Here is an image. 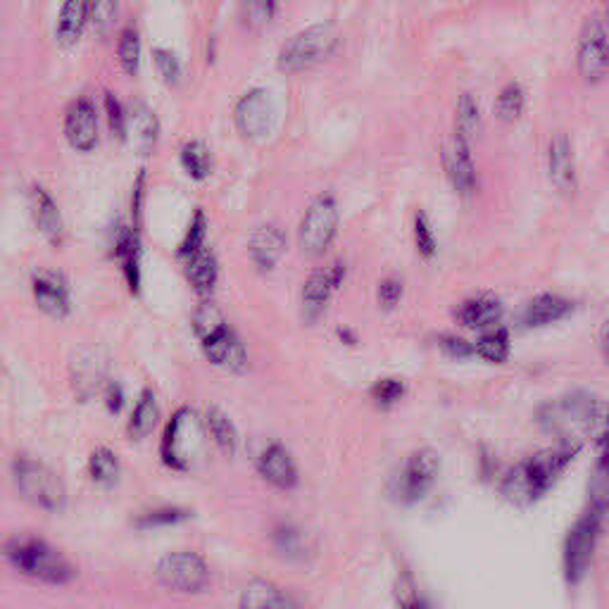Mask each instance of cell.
<instances>
[{"mask_svg": "<svg viewBox=\"0 0 609 609\" xmlns=\"http://www.w3.org/2000/svg\"><path fill=\"white\" fill-rule=\"evenodd\" d=\"M580 452L574 438H562L560 443L538 452V455L515 464L500 481V493L509 505H535L552 488L557 476L569 466Z\"/></svg>", "mask_w": 609, "mask_h": 609, "instance_id": "cell-1", "label": "cell"}, {"mask_svg": "<svg viewBox=\"0 0 609 609\" xmlns=\"http://www.w3.org/2000/svg\"><path fill=\"white\" fill-rule=\"evenodd\" d=\"M3 555L18 572L46 586H65L77 574L75 564L60 550L36 535L10 538L3 545Z\"/></svg>", "mask_w": 609, "mask_h": 609, "instance_id": "cell-2", "label": "cell"}, {"mask_svg": "<svg viewBox=\"0 0 609 609\" xmlns=\"http://www.w3.org/2000/svg\"><path fill=\"white\" fill-rule=\"evenodd\" d=\"M607 517V509L600 505L588 503L574 523L569 533L564 538V550H562V569L564 578L569 586H576L580 578L586 576L590 569V562L595 555V548H598V538L602 531V521Z\"/></svg>", "mask_w": 609, "mask_h": 609, "instance_id": "cell-3", "label": "cell"}, {"mask_svg": "<svg viewBox=\"0 0 609 609\" xmlns=\"http://www.w3.org/2000/svg\"><path fill=\"white\" fill-rule=\"evenodd\" d=\"M336 44H338V36L334 24L329 22L313 24L301 34L291 36L286 44H283L277 65L283 75L307 72V69H313L315 65L327 60L334 53Z\"/></svg>", "mask_w": 609, "mask_h": 609, "instance_id": "cell-4", "label": "cell"}, {"mask_svg": "<svg viewBox=\"0 0 609 609\" xmlns=\"http://www.w3.org/2000/svg\"><path fill=\"white\" fill-rule=\"evenodd\" d=\"M12 476L26 503H32L38 509L58 512L67 505V490L63 486L60 476L50 466L32 458H20L12 464Z\"/></svg>", "mask_w": 609, "mask_h": 609, "instance_id": "cell-5", "label": "cell"}, {"mask_svg": "<svg viewBox=\"0 0 609 609\" xmlns=\"http://www.w3.org/2000/svg\"><path fill=\"white\" fill-rule=\"evenodd\" d=\"M438 472H441V458H438L436 450H415L393 481V498L401 505H415L424 500L433 488Z\"/></svg>", "mask_w": 609, "mask_h": 609, "instance_id": "cell-6", "label": "cell"}, {"mask_svg": "<svg viewBox=\"0 0 609 609\" xmlns=\"http://www.w3.org/2000/svg\"><path fill=\"white\" fill-rule=\"evenodd\" d=\"M338 232V203L331 193H322L315 198V203L307 207L301 234V248L309 258H322L334 244Z\"/></svg>", "mask_w": 609, "mask_h": 609, "instance_id": "cell-7", "label": "cell"}, {"mask_svg": "<svg viewBox=\"0 0 609 609\" xmlns=\"http://www.w3.org/2000/svg\"><path fill=\"white\" fill-rule=\"evenodd\" d=\"M201 433H198L195 415L191 407H179L177 413L169 417L167 427L162 431L160 441V460L174 472H187L191 466V458L195 452V443Z\"/></svg>", "mask_w": 609, "mask_h": 609, "instance_id": "cell-8", "label": "cell"}, {"mask_svg": "<svg viewBox=\"0 0 609 609\" xmlns=\"http://www.w3.org/2000/svg\"><path fill=\"white\" fill-rule=\"evenodd\" d=\"M576 67L586 83H600L609 75V32L598 15L586 18L580 26Z\"/></svg>", "mask_w": 609, "mask_h": 609, "instance_id": "cell-9", "label": "cell"}, {"mask_svg": "<svg viewBox=\"0 0 609 609\" xmlns=\"http://www.w3.org/2000/svg\"><path fill=\"white\" fill-rule=\"evenodd\" d=\"M158 580L174 593H201L210 584V569L195 552H167L155 566Z\"/></svg>", "mask_w": 609, "mask_h": 609, "instance_id": "cell-10", "label": "cell"}, {"mask_svg": "<svg viewBox=\"0 0 609 609\" xmlns=\"http://www.w3.org/2000/svg\"><path fill=\"white\" fill-rule=\"evenodd\" d=\"M198 341H201L203 356L207 358L210 364H215L219 370H226L232 374L246 370L248 364L246 343L240 341V336L224 319L215 324L212 329L198 334Z\"/></svg>", "mask_w": 609, "mask_h": 609, "instance_id": "cell-11", "label": "cell"}, {"mask_svg": "<svg viewBox=\"0 0 609 609\" xmlns=\"http://www.w3.org/2000/svg\"><path fill=\"white\" fill-rule=\"evenodd\" d=\"M234 124L238 134L248 140H262L272 134L277 124V108L269 91L252 89L240 98L234 110Z\"/></svg>", "mask_w": 609, "mask_h": 609, "instance_id": "cell-12", "label": "cell"}, {"mask_svg": "<svg viewBox=\"0 0 609 609\" xmlns=\"http://www.w3.org/2000/svg\"><path fill=\"white\" fill-rule=\"evenodd\" d=\"M343 279H346L343 262L319 267L305 279L303 293H301V313L307 324H315L322 319L331 295L338 291V286H341Z\"/></svg>", "mask_w": 609, "mask_h": 609, "instance_id": "cell-13", "label": "cell"}, {"mask_svg": "<svg viewBox=\"0 0 609 609\" xmlns=\"http://www.w3.org/2000/svg\"><path fill=\"white\" fill-rule=\"evenodd\" d=\"M441 162L448 181L460 195H472L476 191V165L470 140L452 132L441 148Z\"/></svg>", "mask_w": 609, "mask_h": 609, "instance_id": "cell-14", "label": "cell"}, {"mask_svg": "<svg viewBox=\"0 0 609 609\" xmlns=\"http://www.w3.org/2000/svg\"><path fill=\"white\" fill-rule=\"evenodd\" d=\"M65 138L79 153H93L98 146V112L91 98H77L65 112Z\"/></svg>", "mask_w": 609, "mask_h": 609, "instance_id": "cell-15", "label": "cell"}, {"mask_svg": "<svg viewBox=\"0 0 609 609\" xmlns=\"http://www.w3.org/2000/svg\"><path fill=\"white\" fill-rule=\"evenodd\" d=\"M34 303L41 313L53 319H65L69 315V281L60 272H41L32 281Z\"/></svg>", "mask_w": 609, "mask_h": 609, "instance_id": "cell-16", "label": "cell"}, {"mask_svg": "<svg viewBox=\"0 0 609 609\" xmlns=\"http://www.w3.org/2000/svg\"><path fill=\"white\" fill-rule=\"evenodd\" d=\"M548 177L562 195H574L578 189L576 158L572 140L564 134H557L548 146Z\"/></svg>", "mask_w": 609, "mask_h": 609, "instance_id": "cell-17", "label": "cell"}, {"mask_svg": "<svg viewBox=\"0 0 609 609\" xmlns=\"http://www.w3.org/2000/svg\"><path fill=\"white\" fill-rule=\"evenodd\" d=\"M455 319L462 324L464 329L472 331H490L495 327H500L503 319V303L493 293H478L466 297L455 307Z\"/></svg>", "mask_w": 609, "mask_h": 609, "instance_id": "cell-18", "label": "cell"}, {"mask_svg": "<svg viewBox=\"0 0 609 609\" xmlns=\"http://www.w3.org/2000/svg\"><path fill=\"white\" fill-rule=\"evenodd\" d=\"M283 252H286V234H283L274 224H260L255 226L248 238V255L252 264L260 269L262 274H269L281 262Z\"/></svg>", "mask_w": 609, "mask_h": 609, "instance_id": "cell-19", "label": "cell"}, {"mask_svg": "<svg viewBox=\"0 0 609 609\" xmlns=\"http://www.w3.org/2000/svg\"><path fill=\"white\" fill-rule=\"evenodd\" d=\"M140 232L134 226H120L115 238H112V258H115L122 267V274L126 286L134 295L140 291Z\"/></svg>", "mask_w": 609, "mask_h": 609, "instance_id": "cell-20", "label": "cell"}, {"mask_svg": "<svg viewBox=\"0 0 609 609\" xmlns=\"http://www.w3.org/2000/svg\"><path fill=\"white\" fill-rule=\"evenodd\" d=\"M574 313V303L569 297H564L560 293H538L529 305L523 307L521 313V324L527 329H541L548 324H555L564 317H569Z\"/></svg>", "mask_w": 609, "mask_h": 609, "instance_id": "cell-21", "label": "cell"}, {"mask_svg": "<svg viewBox=\"0 0 609 609\" xmlns=\"http://www.w3.org/2000/svg\"><path fill=\"white\" fill-rule=\"evenodd\" d=\"M258 472L269 486H274L279 490H291L297 484L295 462L289 455V450L281 443H272L269 448H264V452L258 460Z\"/></svg>", "mask_w": 609, "mask_h": 609, "instance_id": "cell-22", "label": "cell"}, {"mask_svg": "<svg viewBox=\"0 0 609 609\" xmlns=\"http://www.w3.org/2000/svg\"><path fill=\"white\" fill-rule=\"evenodd\" d=\"M30 207H32V215H34L38 232L44 234L46 240H50L53 246H60L65 238V224H63L58 205H55V201H53V195L46 189L32 187L30 189Z\"/></svg>", "mask_w": 609, "mask_h": 609, "instance_id": "cell-23", "label": "cell"}, {"mask_svg": "<svg viewBox=\"0 0 609 609\" xmlns=\"http://www.w3.org/2000/svg\"><path fill=\"white\" fill-rule=\"evenodd\" d=\"M238 609H301L286 590L269 584L264 578H255L244 588L238 598Z\"/></svg>", "mask_w": 609, "mask_h": 609, "instance_id": "cell-24", "label": "cell"}, {"mask_svg": "<svg viewBox=\"0 0 609 609\" xmlns=\"http://www.w3.org/2000/svg\"><path fill=\"white\" fill-rule=\"evenodd\" d=\"M129 136L138 155H150L160 138V120L146 103H134L129 110Z\"/></svg>", "mask_w": 609, "mask_h": 609, "instance_id": "cell-25", "label": "cell"}, {"mask_svg": "<svg viewBox=\"0 0 609 609\" xmlns=\"http://www.w3.org/2000/svg\"><path fill=\"white\" fill-rule=\"evenodd\" d=\"M91 22V5L89 0H65L58 15V24H55V36L58 44L69 48L75 46L81 38L87 24Z\"/></svg>", "mask_w": 609, "mask_h": 609, "instance_id": "cell-26", "label": "cell"}, {"mask_svg": "<svg viewBox=\"0 0 609 609\" xmlns=\"http://www.w3.org/2000/svg\"><path fill=\"white\" fill-rule=\"evenodd\" d=\"M183 264H187V279L198 295L207 297L212 291H215L217 277H219V264H217L215 252H212L207 246L201 252H195L193 258Z\"/></svg>", "mask_w": 609, "mask_h": 609, "instance_id": "cell-27", "label": "cell"}, {"mask_svg": "<svg viewBox=\"0 0 609 609\" xmlns=\"http://www.w3.org/2000/svg\"><path fill=\"white\" fill-rule=\"evenodd\" d=\"M272 543L281 557L293 562H305L313 557L315 552L305 531L301 527H293V523H279V527L272 531Z\"/></svg>", "mask_w": 609, "mask_h": 609, "instance_id": "cell-28", "label": "cell"}, {"mask_svg": "<svg viewBox=\"0 0 609 609\" xmlns=\"http://www.w3.org/2000/svg\"><path fill=\"white\" fill-rule=\"evenodd\" d=\"M160 421V407H158V398H155V393L150 388H146L140 393V398L136 403V407L132 409V417H129V438L132 441H144L146 436L153 433V429L158 427Z\"/></svg>", "mask_w": 609, "mask_h": 609, "instance_id": "cell-29", "label": "cell"}, {"mask_svg": "<svg viewBox=\"0 0 609 609\" xmlns=\"http://www.w3.org/2000/svg\"><path fill=\"white\" fill-rule=\"evenodd\" d=\"M193 517L189 507H177V505H165V507H153L148 512L134 519L136 529L153 531V529H169L179 527V523H187Z\"/></svg>", "mask_w": 609, "mask_h": 609, "instance_id": "cell-30", "label": "cell"}, {"mask_svg": "<svg viewBox=\"0 0 609 609\" xmlns=\"http://www.w3.org/2000/svg\"><path fill=\"white\" fill-rule=\"evenodd\" d=\"M277 0H238V20L248 32H260L277 18Z\"/></svg>", "mask_w": 609, "mask_h": 609, "instance_id": "cell-31", "label": "cell"}, {"mask_svg": "<svg viewBox=\"0 0 609 609\" xmlns=\"http://www.w3.org/2000/svg\"><path fill=\"white\" fill-rule=\"evenodd\" d=\"M179 162L193 181H205L212 172V155L203 140H189L187 146L179 150Z\"/></svg>", "mask_w": 609, "mask_h": 609, "instance_id": "cell-32", "label": "cell"}, {"mask_svg": "<svg viewBox=\"0 0 609 609\" xmlns=\"http://www.w3.org/2000/svg\"><path fill=\"white\" fill-rule=\"evenodd\" d=\"M523 108H527V93H523L521 83L509 81L495 101V115L503 124H515L521 120Z\"/></svg>", "mask_w": 609, "mask_h": 609, "instance_id": "cell-33", "label": "cell"}, {"mask_svg": "<svg viewBox=\"0 0 609 609\" xmlns=\"http://www.w3.org/2000/svg\"><path fill=\"white\" fill-rule=\"evenodd\" d=\"M476 358L490 364H503L509 358V334L503 327L484 331L476 341Z\"/></svg>", "mask_w": 609, "mask_h": 609, "instance_id": "cell-34", "label": "cell"}, {"mask_svg": "<svg viewBox=\"0 0 609 609\" xmlns=\"http://www.w3.org/2000/svg\"><path fill=\"white\" fill-rule=\"evenodd\" d=\"M205 424L212 438H215V443L219 446V450L226 452V455H234L238 448V433L234 429L232 419L226 417L219 407H210L205 415Z\"/></svg>", "mask_w": 609, "mask_h": 609, "instance_id": "cell-35", "label": "cell"}, {"mask_svg": "<svg viewBox=\"0 0 609 609\" xmlns=\"http://www.w3.org/2000/svg\"><path fill=\"white\" fill-rule=\"evenodd\" d=\"M89 476L93 484L110 488L120 478V462L110 448H98L89 458Z\"/></svg>", "mask_w": 609, "mask_h": 609, "instance_id": "cell-36", "label": "cell"}, {"mask_svg": "<svg viewBox=\"0 0 609 609\" xmlns=\"http://www.w3.org/2000/svg\"><path fill=\"white\" fill-rule=\"evenodd\" d=\"M478 132H481L478 103L474 101L472 93H462L455 108V134H460L472 144V140L478 136Z\"/></svg>", "mask_w": 609, "mask_h": 609, "instance_id": "cell-37", "label": "cell"}, {"mask_svg": "<svg viewBox=\"0 0 609 609\" xmlns=\"http://www.w3.org/2000/svg\"><path fill=\"white\" fill-rule=\"evenodd\" d=\"M205 236H207V219H205V212L203 210H195L193 212V219L187 229V236L181 238V244L177 248V258L181 262L191 260L195 252H201L205 248Z\"/></svg>", "mask_w": 609, "mask_h": 609, "instance_id": "cell-38", "label": "cell"}, {"mask_svg": "<svg viewBox=\"0 0 609 609\" xmlns=\"http://www.w3.org/2000/svg\"><path fill=\"white\" fill-rule=\"evenodd\" d=\"M117 60L124 75L136 77L140 65V38L134 26H126L117 41Z\"/></svg>", "mask_w": 609, "mask_h": 609, "instance_id": "cell-39", "label": "cell"}, {"mask_svg": "<svg viewBox=\"0 0 609 609\" xmlns=\"http://www.w3.org/2000/svg\"><path fill=\"white\" fill-rule=\"evenodd\" d=\"M370 395L379 409H391L405 398V384L398 379H381L370 388Z\"/></svg>", "mask_w": 609, "mask_h": 609, "instance_id": "cell-40", "label": "cell"}, {"mask_svg": "<svg viewBox=\"0 0 609 609\" xmlns=\"http://www.w3.org/2000/svg\"><path fill=\"white\" fill-rule=\"evenodd\" d=\"M153 63H155V69H158V75L162 77L165 83H169V87H179L181 79H183V67L177 58V53L167 50V48H155L153 50Z\"/></svg>", "mask_w": 609, "mask_h": 609, "instance_id": "cell-41", "label": "cell"}, {"mask_svg": "<svg viewBox=\"0 0 609 609\" xmlns=\"http://www.w3.org/2000/svg\"><path fill=\"white\" fill-rule=\"evenodd\" d=\"M105 115H108V126L112 136L117 140L129 138V115H126L124 108L112 93H105Z\"/></svg>", "mask_w": 609, "mask_h": 609, "instance_id": "cell-42", "label": "cell"}, {"mask_svg": "<svg viewBox=\"0 0 609 609\" xmlns=\"http://www.w3.org/2000/svg\"><path fill=\"white\" fill-rule=\"evenodd\" d=\"M415 246L424 260H431L438 250L431 222L427 215H424V212H417L415 215Z\"/></svg>", "mask_w": 609, "mask_h": 609, "instance_id": "cell-43", "label": "cell"}, {"mask_svg": "<svg viewBox=\"0 0 609 609\" xmlns=\"http://www.w3.org/2000/svg\"><path fill=\"white\" fill-rule=\"evenodd\" d=\"M91 5V22L98 34H108L110 26L115 24L117 18V0H89Z\"/></svg>", "mask_w": 609, "mask_h": 609, "instance_id": "cell-44", "label": "cell"}, {"mask_svg": "<svg viewBox=\"0 0 609 609\" xmlns=\"http://www.w3.org/2000/svg\"><path fill=\"white\" fill-rule=\"evenodd\" d=\"M438 346H441V350L446 352L448 358L452 360H470V358H476V343L472 341H466L464 336H458V334H446L438 338Z\"/></svg>", "mask_w": 609, "mask_h": 609, "instance_id": "cell-45", "label": "cell"}, {"mask_svg": "<svg viewBox=\"0 0 609 609\" xmlns=\"http://www.w3.org/2000/svg\"><path fill=\"white\" fill-rule=\"evenodd\" d=\"M379 305L384 307V309H393L395 305L401 303V297H403V283L398 279H384L379 283Z\"/></svg>", "mask_w": 609, "mask_h": 609, "instance_id": "cell-46", "label": "cell"}, {"mask_svg": "<svg viewBox=\"0 0 609 609\" xmlns=\"http://www.w3.org/2000/svg\"><path fill=\"white\" fill-rule=\"evenodd\" d=\"M144 198H146V172H140L134 183V198H132V219L136 232H140V210H144Z\"/></svg>", "mask_w": 609, "mask_h": 609, "instance_id": "cell-47", "label": "cell"}, {"mask_svg": "<svg viewBox=\"0 0 609 609\" xmlns=\"http://www.w3.org/2000/svg\"><path fill=\"white\" fill-rule=\"evenodd\" d=\"M105 407L110 409V415H120L124 409V391L115 381L105 384Z\"/></svg>", "mask_w": 609, "mask_h": 609, "instance_id": "cell-48", "label": "cell"}, {"mask_svg": "<svg viewBox=\"0 0 609 609\" xmlns=\"http://www.w3.org/2000/svg\"><path fill=\"white\" fill-rule=\"evenodd\" d=\"M598 343H600V350H602V356L609 360V319L602 322V327H600V336H598Z\"/></svg>", "mask_w": 609, "mask_h": 609, "instance_id": "cell-49", "label": "cell"}, {"mask_svg": "<svg viewBox=\"0 0 609 609\" xmlns=\"http://www.w3.org/2000/svg\"><path fill=\"white\" fill-rule=\"evenodd\" d=\"M338 341H343L346 346H358V336L356 331H350V329H338Z\"/></svg>", "mask_w": 609, "mask_h": 609, "instance_id": "cell-50", "label": "cell"}, {"mask_svg": "<svg viewBox=\"0 0 609 609\" xmlns=\"http://www.w3.org/2000/svg\"><path fill=\"white\" fill-rule=\"evenodd\" d=\"M403 609H429V607L424 605L419 598H407V600H403Z\"/></svg>", "mask_w": 609, "mask_h": 609, "instance_id": "cell-51", "label": "cell"}, {"mask_svg": "<svg viewBox=\"0 0 609 609\" xmlns=\"http://www.w3.org/2000/svg\"><path fill=\"white\" fill-rule=\"evenodd\" d=\"M605 20H607V32H609V0L605 3Z\"/></svg>", "mask_w": 609, "mask_h": 609, "instance_id": "cell-52", "label": "cell"}]
</instances>
